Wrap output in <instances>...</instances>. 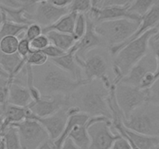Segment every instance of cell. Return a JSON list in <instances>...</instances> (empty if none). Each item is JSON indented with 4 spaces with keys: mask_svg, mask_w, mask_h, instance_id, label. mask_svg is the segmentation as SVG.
Here are the masks:
<instances>
[{
    "mask_svg": "<svg viewBox=\"0 0 159 149\" xmlns=\"http://www.w3.org/2000/svg\"><path fill=\"white\" fill-rule=\"evenodd\" d=\"M34 85L44 98L70 96L87 81H76L49 60L45 65L32 67Z\"/></svg>",
    "mask_w": 159,
    "mask_h": 149,
    "instance_id": "1",
    "label": "cell"
},
{
    "mask_svg": "<svg viewBox=\"0 0 159 149\" xmlns=\"http://www.w3.org/2000/svg\"><path fill=\"white\" fill-rule=\"evenodd\" d=\"M110 89L100 80L87 82L69 96V107L74 106L90 117H104L111 119L108 103Z\"/></svg>",
    "mask_w": 159,
    "mask_h": 149,
    "instance_id": "2",
    "label": "cell"
},
{
    "mask_svg": "<svg viewBox=\"0 0 159 149\" xmlns=\"http://www.w3.org/2000/svg\"><path fill=\"white\" fill-rule=\"evenodd\" d=\"M157 32V27L148 30L138 38L123 46L111 57V70L116 85L129 73L131 68L149 52V41Z\"/></svg>",
    "mask_w": 159,
    "mask_h": 149,
    "instance_id": "3",
    "label": "cell"
},
{
    "mask_svg": "<svg viewBox=\"0 0 159 149\" xmlns=\"http://www.w3.org/2000/svg\"><path fill=\"white\" fill-rule=\"evenodd\" d=\"M110 55L108 48H98L88 53L84 59L78 58L75 56L76 62L83 71L84 78L87 82L100 80L106 88L111 89L113 81L108 75Z\"/></svg>",
    "mask_w": 159,
    "mask_h": 149,
    "instance_id": "4",
    "label": "cell"
},
{
    "mask_svg": "<svg viewBox=\"0 0 159 149\" xmlns=\"http://www.w3.org/2000/svg\"><path fill=\"white\" fill-rule=\"evenodd\" d=\"M126 128L141 134L159 137V106L146 103L123 121Z\"/></svg>",
    "mask_w": 159,
    "mask_h": 149,
    "instance_id": "5",
    "label": "cell"
},
{
    "mask_svg": "<svg viewBox=\"0 0 159 149\" xmlns=\"http://www.w3.org/2000/svg\"><path fill=\"white\" fill-rule=\"evenodd\" d=\"M140 23V22L129 19L105 21L95 24V31L109 49L126 42L135 33Z\"/></svg>",
    "mask_w": 159,
    "mask_h": 149,
    "instance_id": "6",
    "label": "cell"
},
{
    "mask_svg": "<svg viewBox=\"0 0 159 149\" xmlns=\"http://www.w3.org/2000/svg\"><path fill=\"white\" fill-rule=\"evenodd\" d=\"M90 145L88 149H111L121 136L111 129V121L104 117H90L88 124Z\"/></svg>",
    "mask_w": 159,
    "mask_h": 149,
    "instance_id": "7",
    "label": "cell"
},
{
    "mask_svg": "<svg viewBox=\"0 0 159 149\" xmlns=\"http://www.w3.org/2000/svg\"><path fill=\"white\" fill-rule=\"evenodd\" d=\"M115 96L125 120L127 119L136 109L148 101V90H143L123 83L116 85Z\"/></svg>",
    "mask_w": 159,
    "mask_h": 149,
    "instance_id": "8",
    "label": "cell"
},
{
    "mask_svg": "<svg viewBox=\"0 0 159 149\" xmlns=\"http://www.w3.org/2000/svg\"><path fill=\"white\" fill-rule=\"evenodd\" d=\"M13 126L18 129L22 149H37L50 140L45 129L34 120H25Z\"/></svg>",
    "mask_w": 159,
    "mask_h": 149,
    "instance_id": "9",
    "label": "cell"
},
{
    "mask_svg": "<svg viewBox=\"0 0 159 149\" xmlns=\"http://www.w3.org/2000/svg\"><path fill=\"white\" fill-rule=\"evenodd\" d=\"M70 13L68 7L60 8L50 1H35L31 10L26 14L31 23L38 24L42 28L49 27Z\"/></svg>",
    "mask_w": 159,
    "mask_h": 149,
    "instance_id": "10",
    "label": "cell"
},
{
    "mask_svg": "<svg viewBox=\"0 0 159 149\" xmlns=\"http://www.w3.org/2000/svg\"><path fill=\"white\" fill-rule=\"evenodd\" d=\"M87 30L84 35L70 49L78 58L84 59L88 53L98 48H108L103 39L96 33L95 23L86 14Z\"/></svg>",
    "mask_w": 159,
    "mask_h": 149,
    "instance_id": "11",
    "label": "cell"
},
{
    "mask_svg": "<svg viewBox=\"0 0 159 149\" xmlns=\"http://www.w3.org/2000/svg\"><path fill=\"white\" fill-rule=\"evenodd\" d=\"M130 1L123 6H115L106 7V8L98 9L93 7L89 13H87L90 19L95 24L108 20H114L119 19H129L131 20L140 22L141 18L133 16L128 11Z\"/></svg>",
    "mask_w": 159,
    "mask_h": 149,
    "instance_id": "12",
    "label": "cell"
},
{
    "mask_svg": "<svg viewBox=\"0 0 159 149\" xmlns=\"http://www.w3.org/2000/svg\"><path fill=\"white\" fill-rule=\"evenodd\" d=\"M157 62L152 53L149 52L136 64L120 83H125L134 87L140 88L143 77L149 72H156Z\"/></svg>",
    "mask_w": 159,
    "mask_h": 149,
    "instance_id": "13",
    "label": "cell"
},
{
    "mask_svg": "<svg viewBox=\"0 0 159 149\" xmlns=\"http://www.w3.org/2000/svg\"><path fill=\"white\" fill-rule=\"evenodd\" d=\"M27 107L37 117H47L63 108H69V96L42 97L39 101H32Z\"/></svg>",
    "mask_w": 159,
    "mask_h": 149,
    "instance_id": "14",
    "label": "cell"
},
{
    "mask_svg": "<svg viewBox=\"0 0 159 149\" xmlns=\"http://www.w3.org/2000/svg\"><path fill=\"white\" fill-rule=\"evenodd\" d=\"M159 24V1H156L155 3L154 4L151 10L142 17L141 21H140V26H139L138 29L137 31L135 32L134 35L131 37H129L126 42L118 46L112 47L108 49V52H109L110 55L112 57L119 50L121 49L123 46L129 44V42L133 41L134 40H136L138 38L139 36L143 35V33H146L148 30H151V29L156 28Z\"/></svg>",
    "mask_w": 159,
    "mask_h": 149,
    "instance_id": "15",
    "label": "cell"
},
{
    "mask_svg": "<svg viewBox=\"0 0 159 149\" xmlns=\"http://www.w3.org/2000/svg\"><path fill=\"white\" fill-rule=\"evenodd\" d=\"M67 109L68 108H63L55 114L47 117L40 118L34 116L33 118V120L38 121L45 129L49 136L50 141H54L57 140L63 132L69 118Z\"/></svg>",
    "mask_w": 159,
    "mask_h": 149,
    "instance_id": "16",
    "label": "cell"
},
{
    "mask_svg": "<svg viewBox=\"0 0 159 149\" xmlns=\"http://www.w3.org/2000/svg\"><path fill=\"white\" fill-rule=\"evenodd\" d=\"M59 68L68 73L70 76L76 81H86L84 78L83 71L75 59V52L69 51L61 57L49 60Z\"/></svg>",
    "mask_w": 159,
    "mask_h": 149,
    "instance_id": "17",
    "label": "cell"
},
{
    "mask_svg": "<svg viewBox=\"0 0 159 149\" xmlns=\"http://www.w3.org/2000/svg\"><path fill=\"white\" fill-rule=\"evenodd\" d=\"M120 136L129 143L133 149H154L159 144V137L141 134L133 131L126 127Z\"/></svg>",
    "mask_w": 159,
    "mask_h": 149,
    "instance_id": "18",
    "label": "cell"
},
{
    "mask_svg": "<svg viewBox=\"0 0 159 149\" xmlns=\"http://www.w3.org/2000/svg\"><path fill=\"white\" fill-rule=\"evenodd\" d=\"M33 101L26 86L12 82L9 86L8 103L20 107H27Z\"/></svg>",
    "mask_w": 159,
    "mask_h": 149,
    "instance_id": "19",
    "label": "cell"
},
{
    "mask_svg": "<svg viewBox=\"0 0 159 149\" xmlns=\"http://www.w3.org/2000/svg\"><path fill=\"white\" fill-rule=\"evenodd\" d=\"M45 35L48 37L50 45H54L64 52H68L77 42L73 34L59 33L57 31H49Z\"/></svg>",
    "mask_w": 159,
    "mask_h": 149,
    "instance_id": "20",
    "label": "cell"
},
{
    "mask_svg": "<svg viewBox=\"0 0 159 149\" xmlns=\"http://www.w3.org/2000/svg\"><path fill=\"white\" fill-rule=\"evenodd\" d=\"M76 16V13H69L54 24L42 29V34H45L49 31H57L59 33L73 34Z\"/></svg>",
    "mask_w": 159,
    "mask_h": 149,
    "instance_id": "21",
    "label": "cell"
},
{
    "mask_svg": "<svg viewBox=\"0 0 159 149\" xmlns=\"http://www.w3.org/2000/svg\"><path fill=\"white\" fill-rule=\"evenodd\" d=\"M87 124H76L71 129L68 138H70L80 148L88 149L90 145V137Z\"/></svg>",
    "mask_w": 159,
    "mask_h": 149,
    "instance_id": "22",
    "label": "cell"
},
{
    "mask_svg": "<svg viewBox=\"0 0 159 149\" xmlns=\"http://www.w3.org/2000/svg\"><path fill=\"white\" fill-rule=\"evenodd\" d=\"M27 27H28L27 25L15 23L7 20L6 19L2 27L0 29V40L5 36H17L19 38V36H22V35L24 36Z\"/></svg>",
    "mask_w": 159,
    "mask_h": 149,
    "instance_id": "23",
    "label": "cell"
},
{
    "mask_svg": "<svg viewBox=\"0 0 159 149\" xmlns=\"http://www.w3.org/2000/svg\"><path fill=\"white\" fill-rule=\"evenodd\" d=\"M156 1L154 0H136L130 1L128 11L133 16L141 18L151 10Z\"/></svg>",
    "mask_w": 159,
    "mask_h": 149,
    "instance_id": "24",
    "label": "cell"
},
{
    "mask_svg": "<svg viewBox=\"0 0 159 149\" xmlns=\"http://www.w3.org/2000/svg\"><path fill=\"white\" fill-rule=\"evenodd\" d=\"M7 145V149H22L20 140L18 129L15 126L10 125L2 135Z\"/></svg>",
    "mask_w": 159,
    "mask_h": 149,
    "instance_id": "25",
    "label": "cell"
},
{
    "mask_svg": "<svg viewBox=\"0 0 159 149\" xmlns=\"http://www.w3.org/2000/svg\"><path fill=\"white\" fill-rule=\"evenodd\" d=\"M20 39L17 36H5L0 40V51L5 54H13L17 53Z\"/></svg>",
    "mask_w": 159,
    "mask_h": 149,
    "instance_id": "26",
    "label": "cell"
},
{
    "mask_svg": "<svg viewBox=\"0 0 159 149\" xmlns=\"http://www.w3.org/2000/svg\"><path fill=\"white\" fill-rule=\"evenodd\" d=\"M92 8V1L89 0H74L71 1L68 6L70 13H75L76 14H87Z\"/></svg>",
    "mask_w": 159,
    "mask_h": 149,
    "instance_id": "27",
    "label": "cell"
},
{
    "mask_svg": "<svg viewBox=\"0 0 159 149\" xmlns=\"http://www.w3.org/2000/svg\"><path fill=\"white\" fill-rule=\"evenodd\" d=\"M87 30V17L86 14H77L75 21L74 29H73V36L76 41L81 39L84 35Z\"/></svg>",
    "mask_w": 159,
    "mask_h": 149,
    "instance_id": "28",
    "label": "cell"
},
{
    "mask_svg": "<svg viewBox=\"0 0 159 149\" xmlns=\"http://www.w3.org/2000/svg\"><path fill=\"white\" fill-rule=\"evenodd\" d=\"M48 62V57L42 51H31L26 57V65L31 67L42 66Z\"/></svg>",
    "mask_w": 159,
    "mask_h": 149,
    "instance_id": "29",
    "label": "cell"
},
{
    "mask_svg": "<svg viewBox=\"0 0 159 149\" xmlns=\"http://www.w3.org/2000/svg\"><path fill=\"white\" fill-rule=\"evenodd\" d=\"M157 32L151 36L149 41V51L154 56L157 62V70L155 72L156 79L159 78V24L157 26Z\"/></svg>",
    "mask_w": 159,
    "mask_h": 149,
    "instance_id": "30",
    "label": "cell"
},
{
    "mask_svg": "<svg viewBox=\"0 0 159 149\" xmlns=\"http://www.w3.org/2000/svg\"><path fill=\"white\" fill-rule=\"evenodd\" d=\"M48 45H50V42L47 36L42 34L30 41V49L31 51H42Z\"/></svg>",
    "mask_w": 159,
    "mask_h": 149,
    "instance_id": "31",
    "label": "cell"
},
{
    "mask_svg": "<svg viewBox=\"0 0 159 149\" xmlns=\"http://www.w3.org/2000/svg\"><path fill=\"white\" fill-rule=\"evenodd\" d=\"M42 29H43L42 27L33 23L28 25L25 31V33H24V37H25L26 39H27L30 42L34 39L42 34Z\"/></svg>",
    "mask_w": 159,
    "mask_h": 149,
    "instance_id": "32",
    "label": "cell"
},
{
    "mask_svg": "<svg viewBox=\"0 0 159 149\" xmlns=\"http://www.w3.org/2000/svg\"><path fill=\"white\" fill-rule=\"evenodd\" d=\"M148 103L159 106V78L148 89Z\"/></svg>",
    "mask_w": 159,
    "mask_h": 149,
    "instance_id": "33",
    "label": "cell"
},
{
    "mask_svg": "<svg viewBox=\"0 0 159 149\" xmlns=\"http://www.w3.org/2000/svg\"><path fill=\"white\" fill-rule=\"evenodd\" d=\"M17 53L22 58H26L31 53L30 42L27 39H26L25 37H24V36L20 39L17 48Z\"/></svg>",
    "mask_w": 159,
    "mask_h": 149,
    "instance_id": "34",
    "label": "cell"
},
{
    "mask_svg": "<svg viewBox=\"0 0 159 149\" xmlns=\"http://www.w3.org/2000/svg\"><path fill=\"white\" fill-rule=\"evenodd\" d=\"M42 52L45 54V55L48 57V60H51V59H55L57 58V57H61L63 54H65L66 52H64L63 51H62L59 48H56V46L52 45H50L45 48V50L42 51Z\"/></svg>",
    "mask_w": 159,
    "mask_h": 149,
    "instance_id": "35",
    "label": "cell"
},
{
    "mask_svg": "<svg viewBox=\"0 0 159 149\" xmlns=\"http://www.w3.org/2000/svg\"><path fill=\"white\" fill-rule=\"evenodd\" d=\"M111 149H133V147L125 138L121 137L115 142Z\"/></svg>",
    "mask_w": 159,
    "mask_h": 149,
    "instance_id": "36",
    "label": "cell"
},
{
    "mask_svg": "<svg viewBox=\"0 0 159 149\" xmlns=\"http://www.w3.org/2000/svg\"><path fill=\"white\" fill-rule=\"evenodd\" d=\"M54 6L60 8H67L70 6L71 1L70 0H52L50 1Z\"/></svg>",
    "mask_w": 159,
    "mask_h": 149,
    "instance_id": "37",
    "label": "cell"
},
{
    "mask_svg": "<svg viewBox=\"0 0 159 149\" xmlns=\"http://www.w3.org/2000/svg\"><path fill=\"white\" fill-rule=\"evenodd\" d=\"M61 149H81L70 138H67L65 141V142L63 143L62 146V148Z\"/></svg>",
    "mask_w": 159,
    "mask_h": 149,
    "instance_id": "38",
    "label": "cell"
},
{
    "mask_svg": "<svg viewBox=\"0 0 159 149\" xmlns=\"http://www.w3.org/2000/svg\"><path fill=\"white\" fill-rule=\"evenodd\" d=\"M37 149H54V147H53L52 144V141L49 140V141H46L43 144H42Z\"/></svg>",
    "mask_w": 159,
    "mask_h": 149,
    "instance_id": "39",
    "label": "cell"
},
{
    "mask_svg": "<svg viewBox=\"0 0 159 149\" xmlns=\"http://www.w3.org/2000/svg\"><path fill=\"white\" fill-rule=\"evenodd\" d=\"M5 20H6L5 13H4L3 11L0 9V29H1V27H2V24H3L4 21Z\"/></svg>",
    "mask_w": 159,
    "mask_h": 149,
    "instance_id": "40",
    "label": "cell"
},
{
    "mask_svg": "<svg viewBox=\"0 0 159 149\" xmlns=\"http://www.w3.org/2000/svg\"><path fill=\"white\" fill-rule=\"evenodd\" d=\"M0 149H7V145H6V143L4 139L2 138V141H0Z\"/></svg>",
    "mask_w": 159,
    "mask_h": 149,
    "instance_id": "41",
    "label": "cell"
},
{
    "mask_svg": "<svg viewBox=\"0 0 159 149\" xmlns=\"http://www.w3.org/2000/svg\"><path fill=\"white\" fill-rule=\"evenodd\" d=\"M154 149H159V144H157V147H154Z\"/></svg>",
    "mask_w": 159,
    "mask_h": 149,
    "instance_id": "42",
    "label": "cell"
},
{
    "mask_svg": "<svg viewBox=\"0 0 159 149\" xmlns=\"http://www.w3.org/2000/svg\"><path fill=\"white\" fill-rule=\"evenodd\" d=\"M2 137L1 136V135H0V141H2Z\"/></svg>",
    "mask_w": 159,
    "mask_h": 149,
    "instance_id": "43",
    "label": "cell"
}]
</instances>
